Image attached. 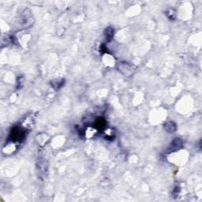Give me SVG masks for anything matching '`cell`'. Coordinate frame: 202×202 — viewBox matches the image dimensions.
<instances>
[{"label": "cell", "mask_w": 202, "mask_h": 202, "mask_svg": "<svg viewBox=\"0 0 202 202\" xmlns=\"http://www.w3.org/2000/svg\"><path fill=\"white\" fill-rule=\"evenodd\" d=\"M165 130L168 131V133H174L176 130V125L174 124L173 122H168L167 124L165 125Z\"/></svg>", "instance_id": "obj_2"}, {"label": "cell", "mask_w": 202, "mask_h": 202, "mask_svg": "<svg viewBox=\"0 0 202 202\" xmlns=\"http://www.w3.org/2000/svg\"><path fill=\"white\" fill-rule=\"evenodd\" d=\"M182 145V141L179 138H175V140L173 141V142L171 144V151H175L176 149H180Z\"/></svg>", "instance_id": "obj_1"}]
</instances>
